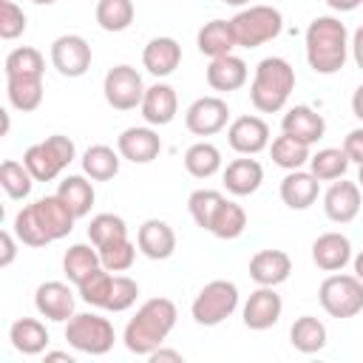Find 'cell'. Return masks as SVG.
<instances>
[{
	"mask_svg": "<svg viewBox=\"0 0 363 363\" xmlns=\"http://www.w3.org/2000/svg\"><path fill=\"white\" fill-rule=\"evenodd\" d=\"M343 150H346L349 162L363 164V128H354V130L346 133V139H343Z\"/></svg>",
	"mask_w": 363,
	"mask_h": 363,
	"instance_id": "cell-47",
	"label": "cell"
},
{
	"mask_svg": "<svg viewBox=\"0 0 363 363\" xmlns=\"http://www.w3.org/2000/svg\"><path fill=\"white\" fill-rule=\"evenodd\" d=\"M74 221L77 216L71 213V207L54 193L26 204L14 216V235L26 247H45L51 241L65 238L74 230Z\"/></svg>",
	"mask_w": 363,
	"mask_h": 363,
	"instance_id": "cell-1",
	"label": "cell"
},
{
	"mask_svg": "<svg viewBox=\"0 0 363 363\" xmlns=\"http://www.w3.org/2000/svg\"><path fill=\"white\" fill-rule=\"evenodd\" d=\"M281 201L289 207V210H309L315 201H318V193H320V182L315 179L312 170H286V176L281 179Z\"/></svg>",
	"mask_w": 363,
	"mask_h": 363,
	"instance_id": "cell-19",
	"label": "cell"
},
{
	"mask_svg": "<svg viewBox=\"0 0 363 363\" xmlns=\"http://www.w3.org/2000/svg\"><path fill=\"white\" fill-rule=\"evenodd\" d=\"M349 54H352L354 65L363 71V26H360V28H354V34H352V43H349Z\"/></svg>",
	"mask_w": 363,
	"mask_h": 363,
	"instance_id": "cell-50",
	"label": "cell"
},
{
	"mask_svg": "<svg viewBox=\"0 0 363 363\" xmlns=\"http://www.w3.org/2000/svg\"><path fill=\"white\" fill-rule=\"evenodd\" d=\"M295 91V68L284 57H264L250 82V102L258 113H278Z\"/></svg>",
	"mask_w": 363,
	"mask_h": 363,
	"instance_id": "cell-4",
	"label": "cell"
},
{
	"mask_svg": "<svg viewBox=\"0 0 363 363\" xmlns=\"http://www.w3.org/2000/svg\"><path fill=\"white\" fill-rule=\"evenodd\" d=\"M318 301L329 318L346 320L363 312V281L357 275L346 272H332L320 281Z\"/></svg>",
	"mask_w": 363,
	"mask_h": 363,
	"instance_id": "cell-8",
	"label": "cell"
},
{
	"mask_svg": "<svg viewBox=\"0 0 363 363\" xmlns=\"http://www.w3.org/2000/svg\"><path fill=\"white\" fill-rule=\"evenodd\" d=\"M0 184L6 190L9 199L14 201H23L31 196V187H34V176L28 173V167L23 162H14V159H6L0 164Z\"/></svg>",
	"mask_w": 363,
	"mask_h": 363,
	"instance_id": "cell-41",
	"label": "cell"
},
{
	"mask_svg": "<svg viewBox=\"0 0 363 363\" xmlns=\"http://www.w3.org/2000/svg\"><path fill=\"white\" fill-rule=\"evenodd\" d=\"M147 360H153V363H164V360H170V363H182L184 354L176 352V349H164V343H162L159 349H153V352L147 354Z\"/></svg>",
	"mask_w": 363,
	"mask_h": 363,
	"instance_id": "cell-49",
	"label": "cell"
},
{
	"mask_svg": "<svg viewBox=\"0 0 363 363\" xmlns=\"http://www.w3.org/2000/svg\"><path fill=\"white\" fill-rule=\"evenodd\" d=\"M196 45L204 57L216 60V57H224V54H233V48L238 45L235 43V34H233V26L230 20H210L199 28L196 34Z\"/></svg>",
	"mask_w": 363,
	"mask_h": 363,
	"instance_id": "cell-28",
	"label": "cell"
},
{
	"mask_svg": "<svg viewBox=\"0 0 363 363\" xmlns=\"http://www.w3.org/2000/svg\"><path fill=\"white\" fill-rule=\"evenodd\" d=\"M145 82H142V74L133 68V65H113L105 79H102V94H105V102L113 108V111H133L142 105V96H145Z\"/></svg>",
	"mask_w": 363,
	"mask_h": 363,
	"instance_id": "cell-10",
	"label": "cell"
},
{
	"mask_svg": "<svg viewBox=\"0 0 363 363\" xmlns=\"http://www.w3.org/2000/svg\"><path fill=\"white\" fill-rule=\"evenodd\" d=\"M99 267H102V261H99V250L94 244H71L62 255V272L74 286H79Z\"/></svg>",
	"mask_w": 363,
	"mask_h": 363,
	"instance_id": "cell-29",
	"label": "cell"
},
{
	"mask_svg": "<svg viewBox=\"0 0 363 363\" xmlns=\"http://www.w3.org/2000/svg\"><path fill=\"white\" fill-rule=\"evenodd\" d=\"M224 201V196L218 190H210V187H199L187 196V210H190V218L201 227V230H210V221L218 210V204Z\"/></svg>",
	"mask_w": 363,
	"mask_h": 363,
	"instance_id": "cell-42",
	"label": "cell"
},
{
	"mask_svg": "<svg viewBox=\"0 0 363 363\" xmlns=\"http://www.w3.org/2000/svg\"><path fill=\"white\" fill-rule=\"evenodd\" d=\"M34 309L48 318V320H57V323H65L68 318H74L77 312V298L71 292L68 284L62 281H43L37 289H34Z\"/></svg>",
	"mask_w": 363,
	"mask_h": 363,
	"instance_id": "cell-15",
	"label": "cell"
},
{
	"mask_svg": "<svg viewBox=\"0 0 363 363\" xmlns=\"http://www.w3.org/2000/svg\"><path fill=\"white\" fill-rule=\"evenodd\" d=\"M204 77H207V85H210L213 91L233 94V91H238V88L247 85L250 68H247V62H244L241 57H235V54H224V57L210 60Z\"/></svg>",
	"mask_w": 363,
	"mask_h": 363,
	"instance_id": "cell-22",
	"label": "cell"
},
{
	"mask_svg": "<svg viewBox=\"0 0 363 363\" xmlns=\"http://www.w3.org/2000/svg\"><path fill=\"white\" fill-rule=\"evenodd\" d=\"M136 244H139V252L150 261H164L176 252V233L167 221L162 218H147L142 221L139 233H136Z\"/></svg>",
	"mask_w": 363,
	"mask_h": 363,
	"instance_id": "cell-20",
	"label": "cell"
},
{
	"mask_svg": "<svg viewBox=\"0 0 363 363\" xmlns=\"http://www.w3.org/2000/svg\"><path fill=\"white\" fill-rule=\"evenodd\" d=\"M357 184H360V190H363V164H357Z\"/></svg>",
	"mask_w": 363,
	"mask_h": 363,
	"instance_id": "cell-56",
	"label": "cell"
},
{
	"mask_svg": "<svg viewBox=\"0 0 363 363\" xmlns=\"http://www.w3.org/2000/svg\"><path fill=\"white\" fill-rule=\"evenodd\" d=\"M31 3H37V6H54L57 0H31Z\"/></svg>",
	"mask_w": 363,
	"mask_h": 363,
	"instance_id": "cell-57",
	"label": "cell"
},
{
	"mask_svg": "<svg viewBox=\"0 0 363 363\" xmlns=\"http://www.w3.org/2000/svg\"><path fill=\"white\" fill-rule=\"evenodd\" d=\"M233 34H235V43L238 48H258L269 40H275L281 31H284V17L275 6H247L241 9L233 20Z\"/></svg>",
	"mask_w": 363,
	"mask_h": 363,
	"instance_id": "cell-7",
	"label": "cell"
},
{
	"mask_svg": "<svg viewBox=\"0 0 363 363\" xmlns=\"http://www.w3.org/2000/svg\"><path fill=\"white\" fill-rule=\"evenodd\" d=\"M238 286L227 278H216L199 289L190 303V315L199 326H218L238 309Z\"/></svg>",
	"mask_w": 363,
	"mask_h": 363,
	"instance_id": "cell-9",
	"label": "cell"
},
{
	"mask_svg": "<svg viewBox=\"0 0 363 363\" xmlns=\"http://www.w3.org/2000/svg\"><path fill=\"white\" fill-rule=\"evenodd\" d=\"M43 357H45V363H51V360H65V363H74V354H68V352H43Z\"/></svg>",
	"mask_w": 363,
	"mask_h": 363,
	"instance_id": "cell-53",
	"label": "cell"
},
{
	"mask_svg": "<svg viewBox=\"0 0 363 363\" xmlns=\"http://www.w3.org/2000/svg\"><path fill=\"white\" fill-rule=\"evenodd\" d=\"M349 31L346 23H340L332 14H320L306 26L303 34V51H306V62L315 74L320 77H332L346 65L349 57Z\"/></svg>",
	"mask_w": 363,
	"mask_h": 363,
	"instance_id": "cell-2",
	"label": "cell"
},
{
	"mask_svg": "<svg viewBox=\"0 0 363 363\" xmlns=\"http://www.w3.org/2000/svg\"><path fill=\"white\" fill-rule=\"evenodd\" d=\"M230 122V105L221 96H199L184 111V128L196 136H213Z\"/></svg>",
	"mask_w": 363,
	"mask_h": 363,
	"instance_id": "cell-12",
	"label": "cell"
},
{
	"mask_svg": "<svg viewBox=\"0 0 363 363\" xmlns=\"http://www.w3.org/2000/svg\"><path fill=\"white\" fill-rule=\"evenodd\" d=\"M352 261V241L343 233H323L312 241V264L323 272H340Z\"/></svg>",
	"mask_w": 363,
	"mask_h": 363,
	"instance_id": "cell-21",
	"label": "cell"
},
{
	"mask_svg": "<svg viewBox=\"0 0 363 363\" xmlns=\"http://www.w3.org/2000/svg\"><path fill=\"white\" fill-rule=\"evenodd\" d=\"M221 3H227V6H247L250 0H221Z\"/></svg>",
	"mask_w": 363,
	"mask_h": 363,
	"instance_id": "cell-55",
	"label": "cell"
},
{
	"mask_svg": "<svg viewBox=\"0 0 363 363\" xmlns=\"http://www.w3.org/2000/svg\"><path fill=\"white\" fill-rule=\"evenodd\" d=\"M116 150L133 164H147L162 153V136L153 130V125H133L119 133Z\"/></svg>",
	"mask_w": 363,
	"mask_h": 363,
	"instance_id": "cell-16",
	"label": "cell"
},
{
	"mask_svg": "<svg viewBox=\"0 0 363 363\" xmlns=\"http://www.w3.org/2000/svg\"><path fill=\"white\" fill-rule=\"evenodd\" d=\"M3 71H6V77H43L45 74V57L31 45H20V48L6 54Z\"/></svg>",
	"mask_w": 363,
	"mask_h": 363,
	"instance_id": "cell-39",
	"label": "cell"
},
{
	"mask_svg": "<svg viewBox=\"0 0 363 363\" xmlns=\"http://www.w3.org/2000/svg\"><path fill=\"white\" fill-rule=\"evenodd\" d=\"M0 241H3V255H0V267L6 269V267H11V261H14V255H17V244H14V235H11L9 230H3V233H0Z\"/></svg>",
	"mask_w": 363,
	"mask_h": 363,
	"instance_id": "cell-48",
	"label": "cell"
},
{
	"mask_svg": "<svg viewBox=\"0 0 363 363\" xmlns=\"http://www.w3.org/2000/svg\"><path fill=\"white\" fill-rule=\"evenodd\" d=\"M323 213L335 224L354 221L360 213V184L346 182V179H335L329 184V190L323 193Z\"/></svg>",
	"mask_w": 363,
	"mask_h": 363,
	"instance_id": "cell-17",
	"label": "cell"
},
{
	"mask_svg": "<svg viewBox=\"0 0 363 363\" xmlns=\"http://www.w3.org/2000/svg\"><path fill=\"white\" fill-rule=\"evenodd\" d=\"M292 258L284 250H258L250 258V278L258 286H278L289 278Z\"/></svg>",
	"mask_w": 363,
	"mask_h": 363,
	"instance_id": "cell-24",
	"label": "cell"
},
{
	"mask_svg": "<svg viewBox=\"0 0 363 363\" xmlns=\"http://www.w3.org/2000/svg\"><path fill=\"white\" fill-rule=\"evenodd\" d=\"M227 142L238 156H258L269 147V125L261 116H235L227 125Z\"/></svg>",
	"mask_w": 363,
	"mask_h": 363,
	"instance_id": "cell-14",
	"label": "cell"
},
{
	"mask_svg": "<svg viewBox=\"0 0 363 363\" xmlns=\"http://www.w3.org/2000/svg\"><path fill=\"white\" fill-rule=\"evenodd\" d=\"M94 14H96V26L102 31L119 34V31L130 28V23L136 17V9H133L130 0H99Z\"/></svg>",
	"mask_w": 363,
	"mask_h": 363,
	"instance_id": "cell-37",
	"label": "cell"
},
{
	"mask_svg": "<svg viewBox=\"0 0 363 363\" xmlns=\"http://www.w3.org/2000/svg\"><path fill=\"white\" fill-rule=\"evenodd\" d=\"M281 312H284V301L275 292V286H258L244 301L241 320L252 332H267V329H272L281 320Z\"/></svg>",
	"mask_w": 363,
	"mask_h": 363,
	"instance_id": "cell-13",
	"label": "cell"
},
{
	"mask_svg": "<svg viewBox=\"0 0 363 363\" xmlns=\"http://www.w3.org/2000/svg\"><path fill=\"white\" fill-rule=\"evenodd\" d=\"M9 340H11V346H14L20 354L34 357V354H43V352L48 349L51 335H48L45 323L37 320V318H17V320L9 326Z\"/></svg>",
	"mask_w": 363,
	"mask_h": 363,
	"instance_id": "cell-27",
	"label": "cell"
},
{
	"mask_svg": "<svg viewBox=\"0 0 363 363\" xmlns=\"http://www.w3.org/2000/svg\"><path fill=\"white\" fill-rule=\"evenodd\" d=\"M74 159H77V145L62 133H54L37 145H28L23 153V164L28 167L34 182H54Z\"/></svg>",
	"mask_w": 363,
	"mask_h": 363,
	"instance_id": "cell-5",
	"label": "cell"
},
{
	"mask_svg": "<svg viewBox=\"0 0 363 363\" xmlns=\"http://www.w3.org/2000/svg\"><path fill=\"white\" fill-rule=\"evenodd\" d=\"M136 247H139V244H133L130 238L113 241V244H108V247H99V261H102V267H105L108 272H125V269H130L133 261H136Z\"/></svg>",
	"mask_w": 363,
	"mask_h": 363,
	"instance_id": "cell-43",
	"label": "cell"
},
{
	"mask_svg": "<svg viewBox=\"0 0 363 363\" xmlns=\"http://www.w3.org/2000/svg\"><path fill=\"white\" fill-rule=\"evenodd\" d=\"M269 156L284 170H301L303 164H309L312 153H309V145H303L301 139H295V136L281 130V136H275L272 145H269Z\"/></svg>",
	"mask_w": 363,
	"mask_h": 363,
	"instance_id": "cell-36",
	"label": "cell"
},
{
	"mask_svg": "<svg viewBox=\"0 0 363 363\" xmlns=\"http://www.w3.org/2000/svg\"><path fill=\"white\" fill-rule=\"evenodd\" d=\"M91 45L85 37L79 34H60L54 43H51V65L68 77V79H77V77H85L88 68H91Z\"/></svg>",
	"mask_w": 363,
	"mask_h": 363,
	"instance_id": "cell-11",
	"label": "cell"
},
{
	"mask_svg": "<svg viewBox=\"0 0 363 363\" xmlns=\"http://www.w3.org/2000/svg\"><path fill=\"white\" fill-rule=\"evenodd\" d=\"M329 9H335V11H354L363 0H323Z\"/></svg>",
	"mask_w": 363,
	"mask_h": 363,
	"instance_id": "cell-52",
	"label": "cell"
},
{
	"mask_svg": "<svg viewBox=\"0 0 363 363\" xmlns=\"http://www.w3.org/2000/svg\"><path fill=\"white\" fill-rule=\"evenodd\" d=\"M57 196L71 207V213L77 218H85L91 213V207H94V199H96L94 184L88 182L85 173L82 176H65L60 182V187H57Z\"/></svg>",
	"mask_w": 363,
	"mask_h": 363,
	"instance_id": "cell-33",
	"label": "cell"
},
{
	"mask_svg": "<svg viewBox=\"0 0 363 363\" xmlns=\"http://www.w3.org/2000/svg\"><path fill=\"white\" fill-rule=\"evenodd\" d=\"M122 164V153L113 150L111 145H91L82 153V173L91 182H111L119 173Z\"/></svg>",
	"mask_w": 363,
	"mask_h": 363,
	"instance_id": "cell-31",
	"label": "cell"
},
{
	"mask_svg": "<svg viewBox=\"0 0 363 363\" xmlns=\"http://www.w3.org/2000/svg\"><path fill=\"white\" fill-rule=\"evenodd\" d=\"M244 230H247V213H244V207L235 204V201H230V199H224V201L218 204V210H216V216H213L207 233H213V235L221 238V241H233V238H238Z\"/></svg>",
	"mask_w": 363,
	"mask_h": 363,
	"instance_id": "cell-35",
	"label": "cell"
},
{
	"mask_svg": "<svg viewBox=\"0 0 363 363\" xmlns=\"http://www.w3.org/2000/svg\"><path fill=\"white\" fill-rule=\"evenodd\" d=\"M142 65L153 77H170L182 65V45L173 37H153L142 48Z\"/></svg>",
	"mask_w": 363,
	"mask_h": 363,
	"instance_id": "cell-25",
	"label": "cell"
},
{
	"mask_svg": "<svg viewBox=\"0 0 363 363\" xmlns=\"http://www.w3.org/2000/svg\"><path fill=\"white\" fill-rule=\"evenodd\" d=\"M139 111H142V119H145L147 125H153V128L170 125V122L176 119V113H179L176 88L167 85V82H153V85L145 91Z\"/></svg>",
	"mask_w": 363,
	"mask_h": 363,
	"instance_id": "cell-18",
	"label": "cell"
},
{
	"mask_svg": "<svg viewBox=\"0 0 363 363\" xmlns=\"http://www.w3.org/2000/svg\"><path fill=\"white\" fill-rule=\"evenodd\" d=\"M329 332L323 326V320H318L315 315H301L295 318V323L289 326V343L292 349H298L301 354H315L326 346Z\"/></svg>",
	"mask_w": 363,
	"mask_h": 363,
	"instance_id": "cell-30",
	"label": "cell"
},
{
	"mask_svg": "<svg viewBox=\"0 0 363 363\" xmlns=\"http://www.w3.org/2000/svg\"><path fill=\"white\" fill-rule=\"evenodd\" d=\"M88 238L91 244L99 250V247H108L113 241H122L128 238V224L122 216H113V213H96L91 221H88Z\"/></svg>",
	"mask_w": 363,
	"mask_h": 363,
	"instance_id": "cell-40",
	"label": "cell"
},
{
	"mask_svg": "<svg viewBox=\"0 0 363 363\" xmlns=\"http://www.w3.org/2000/svg\"><path fill=\"white\" fill-rule=\"evenodd\" d=\"M184 170L193 179H213L221 170V150L213 142H196L184 150Z\"/></svg>",
	"mask_w": 363,
	"mask_h": 363,
	"instance_id": "cell-34",
	"label": "cell"
},
{
	"mask_svg": "<svg viewBox=\"0 0 363 363\" xmlns=\"http://www.w3.org/2000/svg\"><path fill=\"white\" fill-rule=\"evenodd\" d=\"M281 130L289 133V136H295V139H301L303 145L312 147L315 142L323 139V133H326V119H323L315 108H309V105H295V108H289V111L284 113Z\"/></svg>",
	"mask_w": 363,
	"mask_h": 363,
	"instance_id": "cell-23",
	"label": "cell"
},
{
	"mask_svg": "<svg viewBox=\"0 0 363 363\" xmlns=\"http://www.w3.org/2000/svg\"><path fill=\"white\" fill-rule=\"evenodd\" d=\"M352 113L363 122V82L354 88V94H352Z\"/></svg>",
	"mask_w": 363,
	"mask_h": 363,
	"instance_id": "cell-51",
	"label": "cell"
},
{
	"mask_svg": "<svg viewBox=\"0 0 363 363\" xmlns=\"http://www.w3.org/2000/svg\"><path fill=\"white\" fill-rule=\"evenodd\" d=\"M65 340L71 349L91 354V357H99V354H108L113 349L116 332H113V323L108 318H102L96 312H77L74 318L65 320Z\"/></svg>",
	"mask_w": 363,
	"mask_h": 363,
	"instance_id": "cell-6",
	"label": "cell"
},
{
	"mask_svg": "<svg viewBox=\"0 0 363 363\" xmlns=\"http://www.w3.org/2000/svg\"><path fill=\"white\" fill-rule=\"evenodd\" d=\"M111 281H113V272H108L105 267H99L94 275H88L77 292L79 298L88 303V306H96V309H105V301H108V292H111Z\"/></svg>",
	"mask_w": 363,
	"mask_h": 363,
	"instance_id": "cell-44",
	"label": "cell"
},
{
	"mask_svg": "<svg viewBox=\"0 0 363 363\" xmlns=\"http://www.w3.org/2000/svg\"><path fill=\"white\" fill-rule=\"evenodd\" d=\"M9 105L20 113H31L43 105V77H6Z\"/></svg>",
	"mask_w": 363,
	"mask_h": 363,
	"instance_id": "cell-32",
	"label": "cell"
},
{
	"mask_svg": "<svg viewBox=\"0 0 363 363\" xmlns=\"http://www.w3.org/2000/svg\"><path fill=\"white\" fill-rule=\"evenodd\" d=\"M352 267H354V275L363 281V250L357 255H352Z\"/></svg>",
	"mask_w": 363,
	"mask_h": 363,
	"instance_id": "cell-54",
	"label": "cell"
},
{
	"mask_svg": "<svg viewBox=\"0 0 363 363\" xmlns=\"http://www.w3.org/2000/svg\"><path fill=\"white\" fill-rule=\"evenodd\" d=\"M136 298H139V284L128 275H113L111 292L105 301V312H125L136 303Z\"/></svg>",
	"mask_w": 363,
	"mask_h": 363,
	"instance_id": "cell-45",
	"label": "cell"
},
{
	"mask_svg": "<svg viewBox=\"0 0 363 363\" xmlns=\"http://www.w3.org/2000/svg\"><path fill=\"white\" fill-rule=\"evenodd\" d=\"M349 156L343 147H323L318 153L309 156V170L315 173L318 182H335V179H343L346 170H349Z\"/></svg>",
	"mask_w": 363,
	"mask_h": 363,
	"instance_id": "cell-38",
	"label": "cell"
},
{
	"mask_svg": "<svg viewBox=\"0 0 363 363\" xmlns=\"http://www.w3.org/2000/svg\"><path fill=\"white\" fill-rule=\"evenodd\" d=\"M176 318H179V312H176V303L170 298L145 301L122 332L125 349L136 357H147L153 349H159L167 340V335L176 326Z\"/></svg>",
	"mask_w": 363,
	"mask_h": 363,
	"instance_id": "cell-3",
	"label": "cell"
},
{
	"mask_svg": "<svg viewBox=\"0 0 363 363\" xmlns=\"http://www.w3.org/2000/svg\"><path fill=\"white\" fill-rule=\"evenodd\" d=\"M221 179H224L227 193H233V196H252L261 187V182H264V167H261L258 159L241 156V159H233L224 167Z\"/></svg>",
	"mask_w": 363,
	"mask_h": 363,
	"instance_id": "cell-26",
	"label": "cell"
},
{
	"mask_svg": "<svg viewBox=\"0 0 363 363\" xmlns=\"http://www.w3.org/2000/svg\"><path fill=\"white\" fill-rule=\"evenodd\" d=\"M28 20L26 11L14 0H0V37L3 40H17L26 31Z\"/></svg>",
	"mask_w": 363,
	"mask_h": 363,
	"instance_id": "cell-46",
	"label": "cell"
}]
</instances>
